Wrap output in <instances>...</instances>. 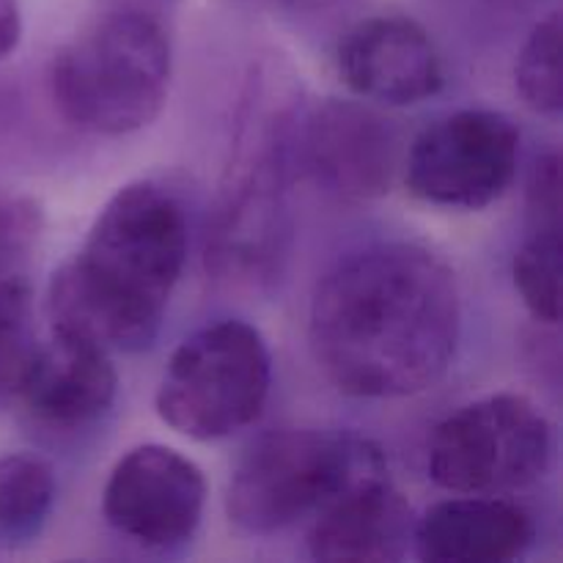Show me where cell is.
<instances>
[{
	"label": "cell",
	"mask_w": 563,
	"mask_h": 563,
	"mask_svg": "<svg viewBox=\"0 0 563 563\" xmlns=\"http://www.w3.org/2000/svg\"><path fill=\"white\" fill-rule=\"evenodd\" d=\"M460 341L454 269L416 242H374L346 253L311 295L313 361L355 399H407L434 388Z\"/></svg>",
	"instance_id": "6da1fadb"
},
{
	"label": "cell",
	"mask_w": 563,
	"mask_h": 563,
	"mask_svg": "<svg viewBox=\"0 0 563 563\" xmlns=\"http://www.w3.org/2000/svg\"><path fill=\"white\" fill-rule=\"evenodd\" d=\"M190 229L179 198L157 181L121 187L88 229L75 258L49 278L53 333L141 352L157 341L187 264Z\"/></svg>",
	"instance_id": "7a4b0ae2"
},
{
	"label": "cell",
	"mask_w": 563,
	"mask_h": 563,
	"mask_svg": "<svg viewBox=\"0 0 563 563\" xmlns=\"http://www.w3.org/2000/svg\"><path fill=\"white\" fill-rule=\"evenodd\" d=\"M300 110L302 91L284 60L269 55L253 64L209 212L207 269L218 284L264 289L284 269Z\"/></svg>",
	"instance_id": "3957f363"
},
{
	"label": "cell",
	"mask_w": 563,
	"mask_h": 563,
	"mask_svg": "<svg viewBox=\"0 0 563 563\" xmlns=\"http://www.w3.org/2000/svg\"><path fill=\"white\" fill-rule=\"evenodd\" d=\"M170 88V38L154 11L115 5L55 53L49 93L69 124L121 137L152 124Z\"/></svg>",
	"instance_id": "277c9868"
},
{
	"label": "cell",
	"mask_w": 563,
	"mask_h": 563,
	"mask_svg": "<svg viewBox=\"0 0 563 563\" xmlns=\"http://www.w3.org/2000/svg\"><path fill=\"white\" fill-rule=\"evenodd\" d=\"M379 449L330 429H275L247 445L225 489V515L247 537H275L311 520Z\"/></svg>",
	"instance_id": "5b68a950"
},
{
	"label": "cell",
	"mask_w": 563,
	"mask_h": 563,
	"mask_svg": "<svg viewBox=\"0 0 563 563\" xmlns=\"http://www.w3.org/2000/svg\"><path fill=\"white\" fill-rule=\"evenodd\" d=\"M273 388V357L245 319H218L187 335L165 363L154 407L165 427L198 443L253 427Z\"/></svg>",
	"instance_id": "8992f818"
},
{
	"label": "cell",
	"mask_w": 563,
	"mask_h": 563,
	"mask_svg": "<svg viewBox=\"0 0 563 563\" xmlns=\"http://www.w3.org/2000/svg\"><path fill=\"white\" fill-rule=\"evenodd\" d=\"M555 434L522 394L482 396L445 416L427 449V476L451 495H515L553 467Z\"/></svg>",
	"instance_id": "52a82bcc"
},
{
	"label": "cell",
	"mask_w": 563,
	"mask_h": 563,
	"mask_svg": "<svg viewBox=\"0 0 563 563\" xmlns=\"http://www.w3.org/2000/svg\"><path fill=\"white\" fill-rule=\"evenodd\" d=\"M520 146V126L500 110L465 108L440 115L407 152V190L432 207L484 209L515 185Z\"/></svg>",
	"instance_id": "ba28073f"
},
{
	"label": "cell",
	"mask_w": 563,
	"mask_h": 563,
	"mask_svg": "<svg viewBox=\"0 0 563 563\" xmlns=\"http://www.w3.org/2000/svg\"><path fill=\"white\" fill-rule=\"evenodd\" d=\"M207 509V478L179 451L135 445L110 471L102 489L104 522L148 553H174L196 539Z\"/></svg>",
	"instance_id": "9c48e42d"
},
{
	"label": "cell",
	"mask_w": 563,
	"mask_h": 563,
	"mask_svg": "<svg viewBox=\"0 0 563 563\" xmlns=\"http://www.w3.org/2000/svg\"><path fill=\"white\" fill-rule=\"evenodd\" d=\"M344 201L385 196L399 168V132L372 104L330 97L306 108L295 130V170Z\"/></svg>",
	"instance_id": "30bf717a"
},
{
	"label": "cell",
	"mask_w": 563,
	"mask_h": 563,
	"mask_svg": "<svg viewBox=\"0 0 563 563\" xmlns=\"http://www.w3.org/2000/svg\"><path fill=\"white\" fill-rule=\"evenodd\" d=\"M335 66L352 93L390 108L421 104L445 86L438 44L416 20L399 14L352 25L335 49Z\"/></svg>",
	"instance_id": "8fae6325"
},
{
	"label": "cell",
	"mask_w": 563,
	"mask_h": 563,
	"mask_svg": "<svg viewBox=\"0 0 563 563\" xmlns=\"http://www.w3.org/2000/svg\"><path fill=\"white\" fill-rule=\"evenodd\" d=\"M311 520L308 550L317 561L394 563L412 548L416 515L390 482L383 456L363 467Z\"/></svg>",
	"instance_id": "7c38bea8"
},
{
	"label": "cell",
	"mask_w": 563,
	"mask_h": 563,
	"mask_svg": "<svg viewBox=\"0 0 563 563\" xmlns=\"http://www.w3.org/2000/svg\"><path fill=\"white\" fill-rule=\"evenodd\" d=\"M119 394L110 352L71 335L53 333L38 344L16 394L27 421L42 432L75 434L108 416Z\"/></svg>",
	"instance_id": "4fadbf2b"
},
{
	"label": "cell",
	"mask_w": 563,
	"mask_h": 563,
	"mask_svg": "<svg viewBox=\"0 0 563 563\" xmlns=\"http://www.w3.org/2000/svg\"><path fill=\"white\" fill-rule=\"evenodd\" d=\"M537 542V520L509 495H454L429 506L412 548L429 563H509Z\"/></svg>",
	"instance_id": "5bb4252c"
},
{
	"label": "cell",
	"mask_w": 563,
	"mask_h": 563,
	"mask_svg": "<svg viewBox=\"0 0 563 563\" xmlns=\"http://www.w3.org/2000/svg\"><path fill=\"white\" fill-rule=\"evenodd\" d=\"M58 498L53 465L36 454L0 456V537L31 539L42 531Z\"/></svg>",
	"instance_id": "9a60e30c"
},
{
	"label": "cell",
	"mask_w": 563,
	"mask_h": 563,
	"mask_svg": "<svg viewBox=\"0 0 563 563\" xmlns=\"http://www.w3.org/2000/svg\"><path fill=\"white\" fill-rule=\"evenodd\" d=\"M36 350L31 284L20 273H0V410L16 401Z\"/></svg>",
	"instance_id": "2e32d148"
},
{
	"label": "cell",
	"mask_w": 563,
	"mask_h": 563,
	"mask_svg": "<svg viewBox=\"0 0 563 563\" xmlns=\"http://www.w3.org/2000/svg\"><path fill=\"white\" fill-rule=\"evenodd\" d=\"M511 280L537 322L561 319V229H533L511 258Z\"/></svg>",
	"instance_id": "e0dca14e"
},
{
	"label": "cell",
	"mask_w": 563,
	"mask_h": 563,
	"mask_svg": "<svg viewBox=\"0 0 563 563\" xmlns=\"http://www.w3.org/2000/svg\"><path fill=\"white\" fill-rule=\"evenodd\" d=\"M515 86L522 102L539 115H559L561 91V14L550 11L531 27L515 60Z\"/></svg>",
	"instance_id": "ac0fdd59"
},
{
	"label": "cell",
	"mask_w": 563,
	"mask_h": 563,
	"mask_svg": "<svg viewBox=\"0 0 563 563\" xmlns=\"http://www.w3.org/2000/svg\"><path fill=\"white\" fill-rule=\"evenodd\" d=\"M44 209L31 196L0 187V273H16L38 245Z\"/></svg>",
	"instance_id": "d6986e66"
},
{
	"label": "cell",
	"mask_w": 563,
	"mask_h": 563,
	"mask_svg": "<svg viewBox=\"0 0 563 563\" xmlns=\"http://www.w3.org/2000/svg\"><path fill=\"white\" fill-rule=\"evenodd\" d=\"M561 159L548 152L533 163L528 176V212L533 229H561Z\"/></svg>",
	"instance_id": "ffe728a7"
},
{
	"label": "cell",
	"mask_w": 563,
	"mask_h": 563,
	"mask_svg": "<svg viewBox=\"0 0 563 563\" xmlns=\"http://www.w3.org/2000/svg\"><path fill=\"white\" fill-rule=\"evenodd\" d=\"M22 36V14L16 0H0V60L11 55Z\"/></svg>",
	"instance_id": "44dd1931"
},
{
	"label": "cell",
	"mask_w": 563,
	"mask_h": 563,
	"mask_svg": "<svg viewBox=\"0 0 563 563\" xmlns=\"http://www.w3.org/2000/svg\"><path fill=\"white\" fill-rule=\"evenodd\" d=\"M152 3H157V0H115V5H130V9H146V11H152Z\"/></svg>",
	"instance_id": "7402d4cb"
},
{
	"label": "cell",
	"mask_w": 563,
	"mask_h": 563,
	"mask_svg": "<svg viewBox=\"0 0 563 563\" xmlns=\"http://www.w3.org/2000/svg\"><path fill=\"white\" fill-rule=\"evenodd\" d=\"M289 3H308V0H289Z\"/></svg>",
	"instance_id": "603a6c76"
}]
</instances>
